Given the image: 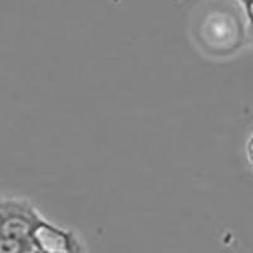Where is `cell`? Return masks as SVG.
I'll return each mask as SVG.
<instances>
[{"instance_id":"5b68a950","label":"cell","mask_w":253,"mask_h":253,"mask_svg":"<svg viewBox=\"0 0 253 253\" xmlns=\"http://www.w3.org/2000/svg\"><path fill=\"white\" fill-rule=\"evenodd\" d=\"M239 1L243 4V6H246V5H248V4L253 3V0H239Z\"/></svg>"},{"instance_id":"277c9868","label":"cell","mask_w":253,"mask_h":253,"mask_svg":"<svg viewBox=\"0 0 253 253\" xmlns=\"http://www.w3.org/2000/svg\"><path fill=\"white\" fill-rule=\"evenodd\" d=\"M247 155L248 158H250V161L253 164V134L251 135L250 141L247 143Z\"/></svg>"},{"instance_id":"8992f818","label":"cell","mask_w":253,"mask_h":253,"mask_svg":"<svg viewBox=\"0 0 253 253\" xmlns=\"http://www.w3.org/2000/svg\"><path fill=\"white\" fill-rule=\"evenodd\" d=\"M0 223H1V213H0Z\"/></svg>"},{"instance_id":"6da1fadb","label":"cell","mask_w":253,"mask_h":253,"mask_svg":"<svg viewBox=\"0 0 253 253\" xmlns=\"http://www.w3.org/2000/svg\"><path fill=\"white\" fill-rule=\"evenodd\" d=\"M0 236L31 241L36 225L42 216L24 200L0 202Z\"/></svg>"},{"instance_id":"7a4b0ae2","label":"cell","mask_w":253,"mask_h":253,"mask_svg":"<svg viewBox=\"0 0 253 253\" xmlns=\"http://www.w3.org/2000/svg\"><path fill=\"white\" fill-rule=\"evenodd\" d=\"M33 247L46 253H81L79 241L71 232L63 230L41 218L31 237Z\"/></svg>"},{"instance_id":"3957f363","label":"cell","mask_w":253,"mask_h":253,"mask_svg":"<svg viewBox=\"0 0 253 253\" xmlns=\"http://www.w3.org/2000/svg\"><path fill=\"white\" fill-rule=\"evenodd\" d=\"M32 248L31 241L0 236V253H28Z\"/></svg>"}]
</instances>
